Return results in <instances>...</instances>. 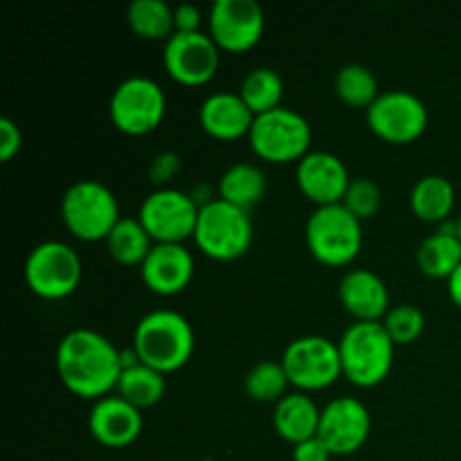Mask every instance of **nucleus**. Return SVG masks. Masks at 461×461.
I'll return each mask as SVG.
<instances>
[{"instance_id":"obj_1","label":"nucleus","mask_w":461,"mask_h":461,"mask_svg":"<svg viewBox=\"0 0 461 461\" xmlns=\"http://www.w3.org/2000/svg\"><path fill=\"white\" fill-rule=\"evenodd\" d=\"M59 378L81 399H104L122 376V351L115 342L93 329H72L61 338L54 356Z\"/></svg>"},{"instance_id":"obj_2","label":"nucleus","mask_w":461,"mask_h":461,"mask_svg":"<svg viewBox=\"0 0 461 461\" xmlns=\"http://www.w3.org/2000/svg\"><path fill=\"white\" fill-rule=\"evenodd\" d=\"M194 329L183 313L171 309L149 311L133 331V351L140 363L162 374L185 367L192 358Z\"/></svg>"},{"instance_id":"obj_3","label":"nucleus","mask_w":461,"mask_h":461,"mask_svg":"<svg viewBox=\"0 0 461 461\" xmlns=\"http://www.w3.org/2000/svg\"><path fill=\"white\" fill-rule=\"evenodd\" d=\"M342 374L358 387H374L387 378L394 365V340L383 320H356L338 340Z\"/></svg>"},{"instance_id":"obj_4","label":"nucleus","mask_w":461,"mask_h":461,"mask_svg":"<svg viewBox=\"0 0 461 461\" xmlns=\"http://www.w3.org/2000/svg\"><path fill=\"white\" fill-rule=\"evenodd\" d=\"M61 219L81 241H106L120 216V203L108 185L95 178L72 183L61 196Z\"/></svg>"},{"instance_id":"obj_5","label":"nucleus","mask_w":461,"mask_h":461,"mask_svg":"<svg viewBox=\"0 0 461 461\" xmlns=\"http://www.w3.org/2000/svg\"><path fill=\"white\" fill-rule=\"evenodd\" d=\"M194 241L203 255L216 261H232L246 255L252 243L250 212L214 198L201 205Z\"/></svg>"},{"instance_id":"obj_6","label":"nucleus","mask_w":461,"mask_h":461,"mask_svg":"<svg viewBox=\"0 0 461 461\" xmlns=\"http://www.w3.org/2000/svg\"><path fill=\"white\" fill-rule=\"evenodd\" d=\"M306 246L322 264H351L363 248V221L356 219L342 203L315 207L306 221Z\"/></svg>"},{"instance_id":"obj_7","label":"nucleus","mask_w":461,"mask_h":461,"mask_svg":"<svg viewBox=\"0 0 461 461\" xmlns=\"http://www.w3.org/2000/svg\"><path fill=\"white\" fill-rule=\"evenodd\" d=\"M252 151L268 162H300L311 151V124L295 108L279 106L255 115L248 133Z\"/></svg>"},{"instance_id":"obj_8","label":"nucleus","mask_w":461,"mask_h":461,"mask_svg":"<svg viewBox=\"0 0 461 461\" xmlns=\"http://www.w3.org/2000/svg\"><path fill=\"white\" fill-rule=\"evenodd\" d=\"M167 97L156 79L131 75L117 84L108 102L113 124L126 135L151 133L165 120Z\"/></svg>"},{"instance_id":"obj_9","label":"nucleus","mask_w":461,"mask_h":461,"mask_svg":"<svg viewBox=\"0 0 461 461\" xmlns=\"http://www.w3.org/2000/svg\"><path fill=\"white\" fill-rule=\"evenodd\" d=\"M81 259L72 246L57 239L41 241L25 259V282L43 300H63L81 282Z\"/></svg>"},{"instance_id":"obj_10","label":"nucleus","mask_w":461,"mask_h":461,"mask_svg":"<svg viewBox=\"0 0 461 461\" xmlns=\"http://www.w3.org/2000/svg\"><path fill=\"white\" fill-rule=\"evenodd\" d=\"M282 365L291 385L300 392H315L333 385L342 376V358L338 342L324 336H302L288 342Z\"/></svg>"},{"instance_id":"obj_11","label":"nucleus","mask_w":461,"mask_h":461,"mask_svg":"<svg viewBox=\"0 0 461 461\" xmlns=\"http://www.w3.org/2000/svg\"><path fill=\"white\" fill-rule=\"evenodd\" d=\"M201 205L176 187H158L140 205L138 219L156 243H183L194 237Z\"/></svg>"},{"instance_id":"obj_12","label":"nucleus","mask_w":461,"mask_h":461,"mask_svg":"<svg viewBox=\"0 0 461 461\" xmlns=\"http://www.w3.org/2000/svg\"><path fill=\"white\" fill-rule=\"evenodd\" d=\"M367 124L387 142H412L426 131L428 108L410 90H381L376 102L367 108Z\"/></svg>"},{"instance_id":"obj_13","label":"nucleus","mask_w":461,"mask_h":461,"mask_svg":"<svg viewBox=\"0 0 461 461\" xmlns=\"http://www.w3.org/2000/svg\"><path fill=\"white\" fill-rule=\"evenodd\" d=\"M219 45L205 32H174L165 41V61L171 79L185 86H203L216 75L221 63Z\"/></svg>"},{"instance_id":"obj_14","label":"nucleus","mask_w":461,"mask_h":461,"mask_svg":"<svg viewBox=\"0 0 461 461\" xmlns=\"http://www.w3.org/2000/svg\"><path fill=\"white\" fill-rule=\"evenodd\" d=\"M264 7L257 0H214L210 7V36L221 50L246 52L264 34Z\"/></svg>"},{"instance_id":"obj_15","label":"nucleus","mask_w":461,"mask_h":461,"mask_svg":"<svg viewBox=\"0 0 461 461\" xmlns=\"http://www.w3.org/2000/svg\"><path fill=\"white\" fill-rule=\"evenodd\" d=\"M372 417L363 401L340 396L329 401L320 414L318 437L329 446L331 455H354L367 441Z\"/></svg>"},{"instance_id":"obj_16","label":"nucleus","mask_w":461,"mask_h":461,"mask_svg":"<svg viewBox=\"0 0 461 461\" xmlns=\"http://www.w3.org/2000/svg\"><path fill=\"white\" fill-rule=\"evenodd\" d=\"M300 192L318 207L342 203L349 189L351 176L342 158L331 151H309L295 169Z\"/></svg>"},{"instance_id":"obj_17","label":"nucleus","mask_w":461,"mask_h":461,"mask_svg":"<svg viewBox=\"0 0 461 461\" xmlns=\"http://www.w3.org/2000/svg\"><path fill=\"white\" fill-rule=\"evenodd\" d=\"M144 426L142 410L131 405L120 394H108L95 401L88 417L90 435L108 448H124L140 437Z\"/></svg>"},{"instance_id":"obj_18","label":"nucleus","mask_w":461,"mask_h":461,"mask_svg":"<svg viewBox=\"0 0 461 461\" xmlns=\"http://www.w3.org/2000/svg\"><path fill=\"white\" fill-rule=\"evenodd\" d=\"M142 279L158 295H176L194 277V255L183 243H153L142 261Z\"/></svg>"},{"instance_id":"obj_19","label":"nucleus","mask_w":461,"mask_h":461,"mask_svg":"<svg viewBox=\"0 0 461 461\" xmlns=\"http://www.w3.org/2000/svg\"><path fill=\"white\" fill-rule=\"evenodd\" d=\"M342 306L354 315L356 320H381L385 318L390 306V291H387L383 277H378L369 268L347 270L338 286Z\"/></svg>"},{"instance_id":"obj_20","label":"nucleus","mask_w":461,"mask_h":461,"mask_svg":"<svg viewBox=\"0 0 461 461\" xmlns=\"http://www.w3.org/2000/svg\"><path fill=\"white\" fill-rule=\"evenodd\" d=\"M201 126L216 140H237L248 135L255 122V113L248 108L241 95L232 90H216L207 95L198 111Z\"/></svg>"},{"instance_id":"obj_21","label":"nucleus","mask_w":461,"mask_h":461,"mask_svg":"<svg viewBox=\"0 0 461 461\" xmlns=\"http://www.w3.org/2000/svg\"><path fill=\"white\" fill-rule=\"evenodd\" d=\"M320 414H322V410L306 392H288L282 401L275 403V430L279 432L282 439L291 441L293 446L302 444V441L318 435Z\"/></svg>"},{"instance_id":"obj_22","label":"nucleus","mask_w":461,"mask_h":461,"mask_svg":"<svg viewBox=\"0 0 461 461\" xmlns=\"http://www.w3.org/2000/svg\"><path fill=\"white\" fill-rule=\"evenodd\" d=\"M266 187L268 183H266V174L261 171V167L252 165V162H234L221 176L219 198L250 212L261 203Z\"/></svg>"},{"instance_id":"obj_23","label":"nucleus","mask_w":461,"mask_h":461,"mask_svg":"<svg viewBox=\"0 0 461 461\" xmlns=\"http://www.w3.org/2000/svg\"><path fill=\"white\" fill-rule=\"evenodd\" d=\"M410 207L421 221L444 223L455 207L453 183L439 174L423 176L414 183L412 194H410Z\"/></svg>"},{"instance_id":"obj_24","label":"nucleus","mask_w":461,"mask_h":461,"mask_svg":"<svg viewBox=\"0 0 461 461\" xmlns=\"http://www.w3.org/2000/svg\"><path fill=\"white\" fill-rule=\"evenodd\" d=\"M417 264L423 275L435 279H448L461 266V241L457 234L437 230L423 239L417 248Z\"/></svg>"},{"instance_id":"obj_25","label":"nucleus","mask_w":461,"mask_h":461,"mask_svg":"<svg viewBox=\"0 0 461 461\" xmlns=\"http://www.w3.org/2000/svg\"><path fill=\"white\" fill-rule=\"evenodd\" d=\"M115 390L122 399H126L138 410L151 408V405L160 403L162 396H165V374L144 363H135L131 367L122 369Z\"/></svg>"},{"instance_id":"obj_26","label":"nucleus","mask_w":461,"mask_h":461,"mask_svg":"<svg viewBox=\"0 0 461 461\" xmlns=\"http://www.w3.org/2000/svg\"><path fill=\"white\" fill-rule=\"evenodd\" d=\"M151 234L142 225V221L133 216H122L106 237V248L115 261L124 266H142L153 248Z\"/></svg>"},{"instance_id":"obj_27","label":"nucleus","mask_w":461,"mask_h":461,"mask_svg":"<svg viewBox=\"0 0 461 461\" xmlns=\"http://www.w3.org/2000/svg\"><path fill=\"white\" fill-rule=\"evenodd\" d=\"M126 21L142 39L167 41L176 32L174 7L165 0H133L126 9Z\"/></svg>"},{"instance_id":"obj_28","label":"nucleus","mask_w":461,"mask_h":461,"mask_svg":"<svg viewBox=\"0 0 461 461\" xmlns=\"http://www.w3.org/2000/svg\"><path fill=\"white\" fill-rule=\"evenodd\" d=\"M239 95H241V99L255 115H261V113H268L273 108L282 106L284 79L273 68H255V70H250L243 77Z\"/></svg>"},{"instance_id":"obj_29","label":"nucleus","mask_w":461,"mask_h":461,"mask_svg":"<svg viewBox=\"0 0 461 461\" xmlns=\"http://www.w3.org/2000/svg\"><path fill=\"white\" fill-rule=\"evenodd\" d=\"M336 95L345 104L354 108H369L376 97L381 95L378 90V79L367 66L363 63H347L336 72Z\"/></svg>"},{"instance_id":"obj_30","label":"nucleus","mask_w":461,"mask_h":461,"mask_svg":"<svg viewBox=\"0 0 461 461\" xmlns=\"http://www.w3.org/2000/svg\"><path fill=\"white\" fill-rule=\"evenodd\" d=\"M246 392L250 399L261 401V403H277L288 394V374L284 369L282 360H259L252 365L250 372L246 374Z\"/></svg>"},{"instance_id":"obj_31","label":"nucleus","mask_w":461,"mask_h":461,"mask_svg":"<svg viewBox=\"0 0 461 461\" xmlns=\"http://www.w3.org/2000/svg\"><path fill=\"white\" fill-rule=\"evenodd\" d=\"M387 333L394 340V345H410L417 340L426 329V315L414 304H396L387 311L383 318Z\"/></svg>"},{"instance_id":"obj_32","label":"nucleus","mask_w":461,"mask_h":461,"mask_svg":"<svg viewBox=\"0 0 461 461\" xmlns=\"http://www.w3.org/2000/svg\"><path fill=\"white\" fill-rule=\"evenodd\" d=\"M381 187H378L376 180L367 178V176H363V178H351L349 189H347L345 198H342V205L360 221L372 219L381 210Z\"/></svg>"},{"instance_id":"obj_33","label":"nucleus","mask_w":461,"mask_h":461,"mask_svg":"<svg viewBox=\"0 0 461 461\" xmlns=\"http://www.w3.org/2000/svg\"><path fill=\"white\" fill-rule=\"evenodd\" d=\"M183 167V160L176 151H160L156 158H153L151 167H149V176H151L153 183L158 187H167V183L176 178V174Z\"/></svg>"},{"instance_id":"obj_34","label":"nucleus","mask_w":461,"mask_h":461,"mask_svg":"<svg viewBox=\"0 0 461 461\" xmlns=\"http://www.w3.org/2000/svg\"><path fill=\"white\" fill-rule=\"evenodd\" d=\"M23 144V131L9 117H0V160L7 162L21 151Z\"/></svg>"},{"instance_id":"obj_35","label":"nucleus","mask_w":461,"mask_h":461,"mask_svg":"<svg viewBox=\"0 0 461 461\" xmlns=\"http://www.w3.org/2000/svg\"><path fill=\"white\" fill-rule=\"evenodd\" d=\"M331 457V450L318 435L293 446V461H329Z\"/></svg>"},{"instance_id":"obj_36","label":"nucleus","mask_w":461,"mask_h":461,"mask_svg":"<svg viewBox=\"0 0 461 461\" xmlns=\"http://www.w3.org/2000/svg\"><path fill=\"white\" fill-rule=\"evenodd\" d=\"M203 14L196 5L183 3L174 7V25L176 32H201Z\"/></svg>"},{"instance_id":"obj_37","label":"nucleus","mask_w":461,"mask_h":461,"mask_svg":"<svg viewBox=\"0 0 461 461\" xmlns=\"http://www.w3.org/2000/svg\"><path fill=\"white\" fill-rule=\"evenodd\" d=\"M448 295L461 309V266L448 277Z\"/></svg>"},{"instance_id":"obj_38","label":"nucleus","mask_w":461,"mask_h":461,"mask_svg":"<svg viewBox=\"0 0 461 461\" xmlns=\"http://www.w3.org/2000/svg\"><path fill=\"white\" fill-rule=\"evenodd\" d=\"M457 234H459V241H461V214L457 216Z\"/></svg>"},{"instance_id":"obj_39","label":"nucleus","mask_w":461,"mask_h":461,"mask_svg":"<svg viewBox=\"0 0 461 461\" xmlns=\"http://www.w3.org/2000/svg\"><path fill=\"white\" fill-rule=\"evenodd\" d=\"M185 461H194V459H185Z\"/></svg>"}]
</instances>
